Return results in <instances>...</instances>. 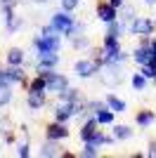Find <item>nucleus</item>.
<instances>
[{"label":"nucleus","instance_id":"nucleus-1","mask_svg":"<svg viewBox=\"0 0 156 158\" xmlns=\"http://www.w3.org/2000/svg\"><path fill=\"white\" fill-rule=\"evenodd\" d=\"M33 50H36V57H43V54H52L62 50V33H40L31 40Z\"/></svg>","mask_w":156,"mask_h":158},{"label":"nucleus","instance_id":"nucleus-2","mask_svg":"<svg viewBox=\"0 0 156 158\" xmlns=\"http://www.w3.org/2000/svg\"><path fill=\"white\" fill-rule=\"evenodd\" d=\"M43 76H45V83H47V94H59L64 92L66 87L71 85V80L66 78L64 73H59L57 69H52V71H43Z\"/></svg>","mask_w":156,"mask_h":158},{"label":"nucleus","instance_id":"nucleus-3","mask_svg":"<svg viewBox=\"0 0 156 158\" xmlns=\"http://www.w3.org/2000/svg\"><path fill=\"white\" fill-rule=\"evenodd\" d=\"M104 66H99L95 59H90V57H83V59H78L76 64H73V73H76L78 78L83 80H90L95 78V76H99V71H102Z\"/></svg>","mask_w":156,"mask_h":158},{"label":"nucleus","instance_id":"nucleus-4","mask_svg":"<svg viewBox=\"0 0 156 158\" xmlns=\"http://www.w3.org/2000/svg\"><path fill=\"white\" fill-rule=\"evenodd\" d=\"M130 35H156V19H149V17H135L130 21Z\"/></svg>","mask_w":156,"mask_h":158},{"label":"nucleus","instance_id":"nucleus-5","mask_svg":"<svg viewBox=\"0 0 156 158\" xmlns=\"http://www.w3.org/2000/svg\"><path fill=\"white\" fill-rule=\"evenodd\" d=\"M99 76H102V83H104V85L118 87V85L125 80V76H123V64H106L102 71H99Z\"/></svg>","mask_w":156,"mask_h":158},{"label":"nucleus","instance_id":"nucleus-6","mask_svg":"<svg viewBox=\"0 0 156 158\" xmlns=\"http://www.w3.org/2000/svg\"><path fill=\"white\" fill-rule=\"evenodd\" d=\"M50 24L54 26V31L62 33V38H64V33L69 31V28L76 24V17H73V12H66V10H59V12H54L50 17Z\"/></svg>","mask_w":156,"mask_h":158},{"label":"nucleus","instance_id":"nucleus-7","mask_svg":"<svg viewBox=\"0 0 156 158\" xmlns=\"http://www.w3.org/2000/svg\"><path fill=\"white\" fill-rule=\"evenodd\" d=\"M71 130H69V123H59V120H52L45 125V139H52V142H64L69 139Z\"/></svg>","mask_w":156,"mask_h":158},{"label":"nucleus","instance_id":"nucleus-8","mask_svg":"<svg viewBox=\"0 0 156 158\" xmlns=\"http://www.w3.org/2000/svg\"><path fill=\"white\" fill-rule=\"evenodd\" d=\"M95 17L104 24H111V21L118 19V10L111 5L109 0H97V5H95Z\"/></svg>","mask_w":156,"mask_h":158},{"label":"nucleus","instance_id":"nucleus-9","mask_svg":"<svg viewBox=\"0 0 156 158\" xmlns=\"http://www.w3.org/2000/svg\"><path fill=\"white\" fill-rule=\"evenodd\" d=\"M59 61H62V57H59V52H52V54H43V57H36V61H33V69H36V73H43V71H52V69H57Z\"/></svg>","mask_w":156,"mask_h":158},{"label":"nucleus","instance_id":"nucleus-10","mask_svg":"<svg viewBox=\"0 0 156 158\" xmlns=\"http://www.w3.org/2000/svg\"><path fill=\"white\" fill-rule=\"evenodd\" d=\"M2 7V14H5V28L7 33H17L21 26H24V21L17 17V7L14 5H0Z\"/></svg>","mask_w":156,"mask_h":158},{"label":"nucleus","instance_id":"nucleus-11","mask_svg":"<svg viewBox=\"0 0 156 158\" xmlns=\"http://www.w3.org/2000/svg\"><path fill=\"white\" fill-rule=\"evenodd\" d=\"M97 130H99V123H97V118H95V113H90V116L83 120L80 130H78V137H80V142H90V139L97 135Z\"/></svg>","mask_w":156,"mask_h":158},{"label":"nucleus","instance_id":"nucleus-12","mask_svg":"<svg viewBox=\"0 0 156 158\" xmlns=\"http://www.w3.org/2000/svg\"><path fill=\"white\" fill-rule=\"evenodd\" d=\"M26 106L31 113H38L47 106V92H26Z\"/></svg>","mask_w":156,"mask_h":158},{"label":"nucleus","instance_id":"nucleus-13","mask_svg":"<svg viewBox=\"0 0 156 158\" xmlns=\"http://www.w3.org/2000/svg\"><path fill=\"white\" fill-rule=\"evenodd\" d=\"M7 76L12 80V85H19V87H26L28 85V73H26V66H5Z\"/></svg>","mask_w":156,"mask_h":158},{"label":"nucleus","instance_id":"nucleus-14","mask_svg":"<svg viewBox=\"0 0 156 158\" xmlns=\"http://www.w3.org/2000/svg\"><path fill=\"white\" fill-rule=\"evenodd\" d=\"M62 142H52V139H45L43 144L38 146V156H43V158H59L62 156Z\"/></svg>","mask_w":156,"mask_h":158},{"label":"nucleus","instance_id":"nucleus-15","mask_svg":"<svg viewBox=\"0 0 156 158\" xmlns=\"http://www.w3.org/2000/svg\"><path fill=\"white\" fill-rule=\"evenodd\" d=\"M5 64L7 66H24L26 64V52L21 47H10L5 54Z\"/></svg>","mask_w":156,"mask_h":158},{"label":"nucleus","instance_id":"nucleus-16","mask_svg":"<svg viewBox=\"0 0 156 158\" xmlns=\"http://www.w3.org/2000/svg\"><path fill=\"white\" fill-rule=\"evenodd\" d=\"M154 57V52H151V47H147V45H137L135 50H132V54H130V59L135 61L137 66H142V64H147V61Z\"/></svg>","mask_w":156,"mask_h":158},{"label":"nucleus","instance_id":"nucleus-17","mask_svg":"<svg viewBox=\"0 0 156 158\" xmlns=\"http://www.w3.org/2000/svg\"><path fill=\"white\" fill-rule=\"evenodd\" d=\"M26 92H47V83L43 73H33L28 78V85H26Z\"/></svg>","mask_w":156,"mask_h":158},{"label":"nucleus","instance_id":"nucleus-18","mask_svg":"<svg viewBox=\"0 0 156 158\" xmlns=\"http://www.w3.org/2000/svg\"><path fill=\"white\" fill-rule=\"evenodd\" d=\"M104 102H106V106H109L111 111H116V113H125L128 111V104H125V99H121L118 94L109 92L106 97H104Z\"/></svg>","mask_w":156,"mask_h":158},{"label":"nucleus","instance_id":"nucleus-19","mask_svg":"<svg viewBox=\"0 0 156 158\" xmlns=\"http://www.w3.org/2000/svg\"><path fill=\"white\" fill-rule=\"evenodd\" d=\"M95 118H97L99 127H111L114 123H116V111H111L109 106H106V109H102V111L95 113Z\"/></svg>","mask_w":156,"mask_h":158},{"label":"nucleus","instance_id":"nucleus-20","mask_svg":"<svg viewBox=\"0 0 156 158\" xmlns=\"http://www.w3.org/2000/svg\"><path fill=\"white\" fill-rule=\"evenodd\" d=\"M130 87H132L135 92H144V90L149 87V78H147V76H144L142 71L130 73Z\"/></svg>","mask_w":156,"mask_h":158},{"label":"nucleus","instance_id":"nucleus-21","mask_svg":"<svg viewBox=\"0 0 156 158\" xmlns=\"http://www.w3.org/2000/svg\"><path fill=\"white\" fill-rule=\"evenodd\" d=\"M154 120H156V113L149 111V109H140V111L135 113V125L137 127H149Z\"/></svg>","mask_w":156,"mask_h":158},{"label":"nucleus","instance_id":"nucleus-22","mask_svg":"<svg viewBox=\"0 0 156 158\" xmlns=\"http://www.w3.org/2000/svg\"><path fill=\"white\" fill-rule=\"evenodd\" d=\"M111 135L116 137V142H128V139H132L130 125H121V123H114V125H111Z\"/></svg>","mask_w":156,"mask_h":158},{"label":"nucleus","instance_id":"nucleus-23","mask_svg":"<svg viewBox=\"0 0 156 158\" xmlns=\"http://www.w3.org/2000/svg\"><path fill=\"white\" fill-rule=\"evenodd\" d=\"M57 97H59V102H83V99H85L83 92H80L78 87H71V85L66 87L64 92H59Z\"/></svg>","mask_w":156,"mask_h":158},{"label":"nucleus","instance_id":"nucleus-24","mask_svg":"<svg viewBox=\"0 0 156 158\" xmlns=\"http://www.w3.org/2000/svg\"><path fill=\"white\" fill-rule=\"evenodd\" d=\"M90 35L88 33H80V35H76V38H71V47L76 50V52H83V50H90Z\"/></svg>","mask_w":156,"mask_h":158},{"label":"nucleus","instance_id":"nucleus-25","mask_svg":"<svg viewBox=\"0 0 156 158\" xmlns=\"http://www.w3.org/2000/svg\"><path fill=\"white\" fill-rule=\"evenodd\" d=\"M78 156H83V158H95V156H99V146L95 144V142H83V149L78 151Z\"/></svg>","mask_w":156,"mask_h":158},{"label":"nucleus","instance_id":"nucleus-26","mask_svg":"<svg viewBox=\"0 0 156 158\" xmlns=\"http://www.w3.org/2000/svg\"><path fill=\"white\" fill-rule=\"evenodd\" d=\"M88 57H90V59H95L99 66H104V47H102V45H90Z\"/></svg>","mask_w":156,"mask_h":158},{"label":"nucleus","instance_id":"nucleus-27","mask_svg":"<svg viewBox=\"0 0 156 158\" xmlns=\"http://www.w3.org/2000/svg\"><path fill=\"white\" fill-rule=\"evenodd\" d=\"M135 17H137V12H135V7H132V5H123L121 10H118V19H123L125 24H130Z\"/></svg>","mask_w":156,"mask_h":158},{"label":"nucleus","instance_id":"nucleus-28","mask_svg":"<svg viewBox=\"0 0 156 158\" xmlns=\"http://www.w3.org/2000/svg\"><path fill=\"white\" fill-rule=\"evenodd\" d=\"M12 90H14V87H0V109H5V106L12 104V99H14Z\"/></svg>","mask_w":156,"mask_h":158},{"label":"nucleus","instance_id":"nucleus-29","mask_svg":"<svg viewBox=\"0 0 156 158\" xmlns=\"http://www.w3.org/2000/svg\"><path fill=\"white\" fill-rule=\"evenodd\" d=\"M140 71H142L149 80H154L156 78V57H151L147 64H142V66H140Z\"/></svg>","mask_w":156,"mask_h":158},{"label":"nucleus","instance_id":"nucleus-30","mask_svg":"<svg viewBox=\"0 0 156 158\" xmlns=\"http://www.w3.org/2000/svg\"><path fill=\"white\" fill-rule=\"evenodd\" d=\"M102 47H104V50H114V47H121V38H116V35H109V33H104V38H102Z\"/></svg>","mask_w":156,"mask_h":158},{"label":"nucleus","instance_id":"nucleus-31","mask_svg":"<svg viewBox=\"0 0 156 158\" xmlns=\"http://www.w3.org/2000/svg\"><path fill=\"white\" fill-rule=\"evenodd\" d=\"M80 33H85V24H83V21H76V24H73V26L64 33V38L71 40V38H76V35H80Z\"/></svg>","mask_w":156,"mask_h":158},{"label":"nucleus","instance_id":"nucleus-32","mask_svg":"<svg viewBox=\"0 0 156 158\" xmlns=\"http://www.w3.org/2000/svg\"><path fill=\"white\" fill-rule=\"evenodd\" d=\"M102 109H106V102H104V99H88V111L90 113H97V111H102Z\"/></svg>","mask_w":156,"mask_h":158},{"label":"nucleus","instance_id":"nucleus-33","mask_svg":"<svg viewBox=\"0 0 156 158\" xmlns=\"http://www.w3.org/2000/svg\"><path fill=\"white\" fill-rule=\"evenodd\" d=\"M17 156L19 158H28L31 156V144H28V139H24V142L17 144Z\"/></svg>","mask_w":156,"mask_h":158},{"label":"nucleus","instance_id":"nucleus-34","mask_svg":"<svg viewBox=\"0 0 156 158\" xmlns=\"http://www.w3.org/2000/svg\"><path fill=\"white\" fill-rule=\"evenodd\" d=\"M10 130H14L12 118H10V116H2V118H0V135H5V132H10Z\"/></svg>","mask_w":156,"mask_h":158},{"label":"nucleus","instance_id":"nucleus-35","mask_svg":"<svg viewBox=\"0 0 156 158\" xmlns=\"http://www.w3.org/2000/svg\"><path fill=\"white\" fill-rule=\"evenodd\" d=\"M78 5H80V0H62V10L66 12H76Z\"/></svg>","mask_w":156,"mask_h":158},{"label":"nucleus","instance_id":"nucleus-36","mask_svg":"<svg viewBox=\"0 0 156 158\" xmlns=\"http://www.w3.org/2000/svg\"><path fill=\"white\" fill-rule=\"evenodd\" d=\"M0 87H14L12 80H10V76H7V71L0 66Z\"/></svg>","mask_w":156,"mask_h":158},{"label":"nucleus","instance_id":"nucleus-37","mask_svg":"<svg viewBox=\"0 0 156 158\" xmlns=\"http://www.w3.org/2000/svg\"><path fill=\"white\" fill-rule=\"evenodd\" d=\"M147 156L149 158H156V139H149V144H147Z\"/></svg>","mask_w":156,"mask_h":158},{"label":"nucleus","instance_id":"nucleus-38","mask_svg":"<svg viewBox=\"0 0 156 158\" xmlns=\"http://www.w3.org/2000/svg\"><path fill=\"white\" fill-rule=\"evenodd\" d=\"M19 135H21V137H24V139H28V135H31V130H28V125H26V123H21V125H19Z\"/></svg>","mask_w":156,"mask_h":158},{"label":"nucleus","instance_id":"nucleus-39","mask_svg":"<svg viewBox=\"0 0 156 158\" xmlns=\"http://www.w3.org/2000/svg\"><path fill=\"white\" fill-rule=\"evenodd\" d=\"M59 158H73V151H62V156Z\"/></svg>","mask_w":156,"mask_h":158},{"label":"nucleus","instance_id":"nucleus-40","mask_svg":"<svg viewBox=\"0 0 156 158\" xmlns=\"http://www.w3.org/2000/svg\"><path fill=\"white\" fill-rule=\"evenodd\" d=\"M151 52H154V57H156V38H151Z\"/></svg>","mask_w":156,"mask_h":158},{"label":"nucleus","instance_id":"nucleus-41","mask_svg":"<svg viewBox=\"0 0 156 158\" xmlns=\"http://www.w3.org/2000/svg\"><path fill=\"white\" fill-rule=\"evenodd\" d=\"M33 2H36V5H47L50 0H33Z\"/></svg>","mask_w":156,"mask_h":158},{"label":"nucleus","instance_id":"nucleus-42","mask_svg":"<svg viewBox=\"0 0 156 158\" xmlns=\"http://www.w3.org/2000/svg\"><path fill=\"white\" fill-rule=\"evenodd\" d=\"M142 2H147V5H154V2H156V0H142Z\"/></svg>","mask_w":156,"mask_h":158}]
</instances>
